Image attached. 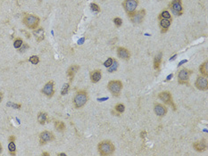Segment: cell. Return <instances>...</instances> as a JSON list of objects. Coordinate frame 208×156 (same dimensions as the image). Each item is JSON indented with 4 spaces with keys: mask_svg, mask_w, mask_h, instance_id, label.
<instances>
[{
    "mask_svg": "<svg viewBox=\"0 0 208 156\" xmlns=\"http://www.w3.org/2000/svg\"><path fill=\"white\" fill-rule=\"evenodd\" d=\"M118 66H119V64H118V62L114 59V63H113V64L111 65L109 68H108V70L107 72H115V70L118 69Z\"/></svg>",
    "mask_w": 208,
    "mask_h": 156,
    "instance_id": "26",
    "label": "cell"
},
{
    "mask_svg": "<svg viewBox=\"0 0 208 156\" xmlns=\"http://www.w3.org/2000/svg\"><path fill=\"white\" fill-rule=\"evenodd\" d=\"M193 147L197 152H204L206 149L207 146L205 144V142L204 140H202V141L195 142V143L193 144Z\"/></svg>",
    "mask_w": 208,
    "mask_h": 156,
    "instance_id": "18",
    "label": "cell"
},
{
    "mask_svg": "<svg viewBox=\"0 0 208 156\" xmlns=\"http://www.w3.org/2000/svg\"><path fill=\"white\" fill-rule=\"evenodd\" d=\"M138 0H125L123 2V7L125 9L126 13H128V15H131L132 13H134L138 7Z\"/></svg>",
    "mask_w": 208,
    "mask_h": 156,
    "instance_id": "7",
    "label": "cell"
},
{
    "mask_svg": "<svg viewBox=\"0 0 208 156\" xmlns=\"http://www.w3.org/2000/svg\"><path fill=\"white\" fill-rule=\"evenodd\" d=\"M90 9H91L92 12H95V13H99L100 12V7L95 3H92L90 5Z\"/></svg>",
    "mask_w": 208,
    "mask_h": 156,
    "instance_id": "31",
    "label": "cell"
},
{
    "mask_svg": "<svg viewBox=\"0 0 208 156\" xmlns=\"http://www.w3.org/2000/svg\"><path fill=\"white\" fill-rule=\"evenodd\" d=\"M11 141H13V142H15V136H11L9 137V142H11Z\"/></svg>",
    "mask_w": 208,
    "mask_h": 156,
    "instance_id": "35",
    "label": "cell"
},
{
    "mask_svg": "<svg viewBox=\"0 0 208 156\" xmlns=\"http://www.w3.org/2000/svg\"><path fill=\"white\" fill-rule=\"evenodd\" d=\"M159 19H170V20H172V15L168 11H163L160 13Z\"/></svg>",
    "mask_w": 208,
    "mask_h": 156,
    "instance_id": "25",
    "label": "cell"
},
{
    "mask_svg": "<svg viewBox=\"0 0 208 156\" xmlns=\"http://www.w3.org/2000/svg\"><path fill=\"white\" fill-rule=\"evenodd\" d=\"M172 23V20L170 19H160V26L164 29V31H167Z\"/></svg>",
    "mask_w": 208,
    "mask_h": 156,
    "instance_id": "20",
    "label": "cell"
},
{
    "mask_svg": "<svg viewBox=\"0 0 208 156\" xmlns=\"http://www.w3.org/2000/svg\"><path fill=\"white\" fill-rule=\"evenodd\" d=\"M122 83L120 80H111L108 85H107V88L108 90L112 93V95L114 96H119L121 89H122Z\"/></svg>",
    "mask_w": 208,
    "mask_h": 156,
    "instance_id": "4",
    "label": "cell"
},
{
    "mask_svg": "<svg viewBox=\"0 0 208 156\" xmlns=\"http://www.w3.org/2000/svg\"><path fill=\"white\" fill-rule=\"evenodd\" d=\"M29 62L31 63L34 64V65L38 64V63H39V58H38V55H32V56H31L30 59H29Z\"/></svg>",
    "mask_w": 208,
    "mask_h": 156,
    "instance_id": "30",
    "label": "cell"
},
{
    "mask_svg": "<svg viewBox=\"0 0 208 156\" xmlns=\"http://www.w3.org/2000/svg\"><path fill=\"white\" fill-rule=\"evenodd\" d=\"M89 100L88 93L84 90H80L76 93L73 97V105L75 108L79 109L84 106Z\"/></svg>",
    "mask_w": 208,
    "mask_h": 156,
    "instance_id": "2",
    "label": "cell"
},
{
    "mask_svg": "<svg viewBox=\"0 0 208 156\" xmlns=\"http://www.w3.org/2000/svg\"><path fill=\"white\" fill-rule=\"evenodd\" d=\"M42 155H43V156H44V155H45V156H48V155H49V153H42Z\"/></svg>",
    "mask_w": 208,
    "mask_h": 156,
    "instance_id": "41",
    "label": "cell"
},
{
    "mask_svg": "<svg viewBox=\"0 0 208 156\" xmlns=\"http://www.w3.org/2000/svg\"><path fill=\"white\" fill-rule=\"evenodd\" d=\"M22 23L28 29L35 30L39 24V18L34 15H25L22 18Z\"/></svg>",
    "mask_w": 208,
    "mask_h": 156,
    "instance_id": "3",
    "label": "cell"
},
{
    "mask_svg": "<svg viewBox=\"0 0 208 156\" xmlns=\"http://www.w3.org/2000/svg\"><path fill=\"white\" fill-rule=\"evenodd\" d=\"M33 35L35 36L36 40L39 43V42L43 41L45 38V31L43 28H38V29L33 31Z\"/></svg>",
    "mask_w": 208,
    "mask_h": 156,
    "instance_id": "16",
    "label": "cell"
},
{
    "mask_svg": "<svg viewBox=\"0 0 208 156\" xmlns=\"http://www.w3.org/2000/svg\"><path fill=\"white\" fill-rule=\"evenodd\" d=\"M158 98L162 102H163L164 104H170V105H172L173 108L175 109V105L173 104V102H172V94L169 92V91H163V92H161L159 95H158Z\"/></svg>",
    "mask_w": 208,
    "mask_h": 156,
    "instance_id": "10",
    "label": "cell"
},
{
    "mask_svg": "<svg viewBox=\"0 0 208 156\" xmlns=\"http://www.w3.org/2000/svg\"><path fill=\"white\" fill-rule=\"evenodd\" d=\"M199 72L205 77H208V62H205L199 67Z\"/></svg>",
    "mask_w": 208,
    "mask_h": 156,
    "instance_id": "21",
    "label": "cell"
},
{
    "mask_svg": "<svg viewBox=\"0 0 208 156\" xmlns=\"http://www.w3.org/2000/svg\"><path fill=\"white\" fill-rule=\"evenodd\" d=\"M80 70V66L79 65H76V64H73L72 66L69 67L68 70H67V75L70 79V81H73V78H74V75L76 74V72Z\"/></svg>",
    "mask_w": 208,
    "mask_h": 156,
    "instance_id": "17",
    "label": "cell"
},
{
    "mask_svg": "<svg viewBox=\"0 0 208 156\" xmlns=\"http://www.w3.org/2000/svg\"><path fill=\"white\" fill-rule=\"evenodd\" d=\"M2 99H3V94H2V92H0V104L2 102Z\"/></svg>",
    "mask_w": 208,
    "mask_h": 156,
    "instance_id": "36",
    "label": "cell"
},
{
    "mask_svg": "<svg viewBox=\"0 0 208 156\" xmlns=\"http://www.w3.org/2000/svg\"><path fill=\"white\" fill-rule=\"evenodd\" d=\"M8 105H12L13 108H16V109H20L21 108V104H8Z\"/></svg>",
    "mask_w": 208,
    "mask_h": 156,
    "instance_id": "34",
    "label": "cell"
},
{
    "mask_svg": "<svg viewBox=\"0 0 208 156\" xmlns=\"http://www.w3.org/2000/svg\"><path fill=\"white\" fill-rule=\"evenodd\" d=\"M48 116L47 112H39L38 114V121L39 124L44 125L46 122H48Z\"/></svg>",
    "mask_w": 208,
    "mask_h": 156,
    "instance_id": "19",
    "label": "cell"
},
{
    "mask_svg": "<svg viewBox=\"0 0 208 156\" xmlns=\"http://www.w3.org/2000/svg\"><path fill=\"white\" fill-rule=\"evenodd\" d=\"M117 55L122 60H129L131 57L130 51L125 47H118L117 48Z\"/></svg>",
    "mask_w": 208,
    "mask_h": 156,
    "instance_id": "13",
    "label": "cell"
},
{
    "mask_svg": "<svg viewBox=\"0 0 208 156\" xmlns=\"http://www.w3.org/2000/svg\"><path fill=\"white\" fill-rule=\"evenodd\" d=\"M8 149H9V152H10V154L11 155H15V151H16V146H15V142H9V145H8Z\"/></svg>",
    "mask_w": 208,
    "mask_h": 156,
    "instance_id": "24",
    "label": "cell"
},
{
    "mask_svg": "<svg viewBox=\"0 0 208 156\" xmlns=\"http://www.w3.org/2000/svg\"><path fill=\"white\" fill-rule=\"evenodd\" d=\"M58 155H59V156H65L66 154H65V153H59Z\"/></svg>",
    "mask_w": 208,
    "mask_h": 156,
    "instance_id": "42",
    "label": "cell"
},
{
    "mask_svg": "<svg viewBox=\"0 0 208 156\" xmlns=\"http://www.w3.org/2000/svg\"><path fill=\"white\" fill-rule=\"evenodd\" d=\"M102 78V72L100 70H95L90 72V80L92 83H98Z\"/></svg>",
    "mask_w": 208,
    "mask_h": 156,
    "instance_id": "15",
    "label": "cell"
},
{
    "mask_svg": "<svg viewBox=\"0 0 208 156\" xmlns=\"http://www.w3.org/2000/svg\"><path fill=\"white\" fill-rule=\"evenodd\" d=\"M54 81H48L45 86H44V88H42V93L45 95H47V97H52L53 95H54Z\"/></svg>",
    "mask_w": 208,
    "mask_h": 156,
    "instance_id": "11",
    "label": "cell"
},
{
    "mask_svg": "<svg viewBox=\"0 0 208 156\" xmlns=\"http://www.w3.org/2000/svg\"><path fill=\"white\" fill-rule=\"evenodd\" d=\"M98 147L99 153L103 156L111 155L115 151V147H114V144L109 140H105V141L100 142Z\"/></svg>",
    "mask_w": 208,
    "mask_h": 156,
    "instance_id": "1",
    "label": "cell"
},
{
    "mask_svg": "<svg viewBox=\"0 0 208 156\" xmlns=\"http://www.w3.org/2000/svg\"><path fill=\"white\" fill-rule=\"evenodd\" d=\"M39 1H41V0H39Z\"/></svg>",
    "mask_w": 208,
    "mask_h": 156,
    "instance_id": "43",
    "label": "cell"
},
{
    "mask_svg": "<svg viewBox=\"0 0 208 156\" xmlns=\"http://www.w3.org/2000/svg\"><path fill=\"white\" fill-rule=\"evenodd\" d=\"M27 47H28V46H27V45H24V47H23V48H21L20 52H24V51H25L24 49H25V48H27Z\"/></svg>",
    "mask_w": 208,
    "mask_h": 156,
    "instance_id": "37",
    "label": "cell"
},
{
    "mask_svg": "<svg viewBox=\"0 0 208 156\" xmlns=\"http://www.w3.org/2000/svg\"><path fill=\"white\" fill-rule=\"evenodd\" d=\"M23 45V41H22V38H16L15 41H13V47L15 48H20V47H22V46Z\"/></svg>",
    "mask_w": 208,
    "mask_h": 156,
    "instance_id": "27",
    "label": "cell"
},
{
    "mask_svg": "<svg viewBox=\"0 0 208 156\" xmlns=\"http://www.w3.org/2000/svg\"><path fill=\"white\" fill-rule=\"evenodd\" d=\"M162 56H163V54L160 52L156 57H155V60H154V68L156 70H159L160 68V64H161V62H162Z\"/></svg>",
    "mask_w": 208,
    "mask_h": 156,
    "instance_id": "22",
    "label": "cell"
},
{
    "mask_svg": "<svg viewBox=\"0 0 208 156\" xmlns=\"http://www.w3.org/2000/svg\"><path fill=\"white\" fill-rule=\"evenodd\" d=\"M172 76H173L172 74H170V75L168 76V78H167V80H170V79H171V78H172Z\"/></svg>",
    "mask_w": 208,
    "mask_h": 156,
    "instance_id": "40",
    "label": "cell"
},
{
    "mask_svg": "<svg viewBox=\"0 0 208 156\" xmlns=\"http://www.w3.org/2000/svg\"><path fill=\"white\" fill-rule=\"evenodd\" d=\"M2 150H3V147H2L1 143H0V154H1V153H2Z\"/></svg>",
    "mask_w": 208,
    "mask_h": 156,
    "instance_id": "39",
    "label": "cell"
},
{
    "mask_svg": "<svg viewBox=\"0 0 208 156\" xmlns=\"http://www.w3.org/2000/svg\"><path fill=\"white\" fill-rule=\"evenodd\" d=\"M192 70H188L186 68L181 69L179 70V72L178 74V82L179 84H184V85H188V80H189V77L192 74Z\"/></svg>",
    "mask_w": 208,
    "mask_h": 156,
    "instance_id": "5",
    "label": "cell"
},
{
    "mask_svg": "<svg viewBox=\"0 0 208 156\" xmlns=\"http://www.w3.org/2000/svg\"><path fill=\"white\" fill-rule=\"evenodd\" d=\"M114 59H113V58H111V57H109L105 63H104V65H105V67H106V68H109L111 65L113 64V63H114Z\"/></svg>",
    "mask_w": 208,
    "mask_h": 156,
    "instance_id": "32",
    "label": "cell"
},
{
    "mask_svg": "<svg viewBox=\"0 0 208 156\" xmlns=\"http://www.w3.org/2000/svg\"><path fill=\"white\" fill-rule=\"evenodd\" d=\"M114 108H115V111L118 113H120V114H121V113L125 111V106H124L123 104H117Z\"/></svg>",
    "mask_w": 208,
    "mask_h": 156,
    "instance_id": "28",
    "label": "cell"
},
{
    "mask_svg": "<svg viewBox=\"0 0 208 156\" xmlns=\"http://www.w3.org/2000/svg\"><path fill=\"white\" fill-rule=\"evenodd\" d=\"M154 111L156 112V114L159 117H163L166 114V113H167V108H166L163 104H156L155 105Z\"/></svg>",
    "mask_w": 208,
    "mask_h": 156,
    "instance_id": "14",
    "label": "cell"
},
{
    "mask_svg": "<svg viewBox=\"0 0 208 156\" xmlns=\"http://www.w3.org/2000/svg\"><path fill=\"white\" fill-rule=\"evenodd\" d=\"M114 24H115L117 27H120V26H121V24H122V20H121V18H119V17H116V18L114 19Z\"/></svg>",
    "mask_w": 208,
    "mask_h": 156,
    "instance_id": "33",
    "label": "cell"
},
{
    "mask_svg": "<svg viewBox=\"0 0 208 156\" xmlns=\"http://www.w3.org/2000/svg\"><path fill=\"white\" fill-rule=\"evenodd\" d=\"M69 88H70V84H69V83L64 84V86L62 88V90H61V95H66L68 93V91H69Z\"/></svg>",
    "mask_w": 208,
    "mask_h": 156,
    "instance_id": "29",
    "label": "cell"
},
{
    "mask_svg": "<svg viewBox=\"0 0 208 156\" xmlns=\"http://www.w3.org/2000/svg\"><path fill=\"white\" fill-rule=\"evenodd\" d=\"M171 8L177 15H181L182 13V4L181 0H172L171 3Z\"/></svg>",
    "mask_w": 208,
    "mask_h": 156,
    "instance_id": "12",
    "label": "cell"
},
{
    "mask_svg": "<svg viewBox=\"0 0 208 156\" xmlns=\"http://www.w3.org/2000/svg\"><path fill=\"white\" fill-rule=\"evenodd\" d=\"M54 136L51 131H47L45 130L43 132H41L39 134V143L40 145H45L47 142H51L54 141Z\"/></svg>",
    "mask_w": 208,
    "mask_h": 156,
    "instance_id": "9",
    "label": "cell"
},
{
    "mask_svg": "<svg viewBox=\"0 0 208 156\" xmlns=\"http://www.w3.org/2000/svg\"><path fill=\"white\" fill-rule=\"evenodd\" d=\"M83 41H84V38H81L80 40H79V41H78V44H82V42H83Z\"/></svg>",
    "mask_w": 208,
    "mask_h": 156,
    "instance_id": "38",
    "label": "cell"
},
{
    "mask_svg": "<svg viewBox=\"0 0 208 156\" xmlns=\"http://www.w3.org/2000/svg\"><path fill=\"white\" fill-rule=\"evenodd\" d=\"M195 86L198 89L205 91L208 89V79L205 76H198L195 82Z\"/></svg>",
    "mask_w": 208,
    "mask_h": 156,
    "instance_id": "8",
    "label": "cell"
},
{
    "mask_svg": "<svg viewBox=\"0 0 208 156\" xmlns=\"http://www.w3.org/2000/svg\"><path fill=\"white\" fill-rule=\"evenodd\" d=\"M54 127L57 129V130H58L60 132H63L65 130V124L63 121L57 120V121H54Z\"/></svg>",
    "mask_w": 208,
    "mask_h": 156,
    "instance_id": "23",
    "label": "cell"
},
{
    "mask_svg": "<svg viewBox=\"0 0 208 156\" xmlns=\"http://www.w3.org/2000/svg\"><path fill=\"white\" fill-rule=\"evenodd\" d=\"M145 15H146V11L144 9H141L140 11H135L129 16H130V19H131L132 23L140 24L143 22V20L145 18Z\"/></svg>",
    "mask_w": 208,
    "mask_h": 156,
    "instance_id": "6",
    "label": "cell"
}]
</instances>
